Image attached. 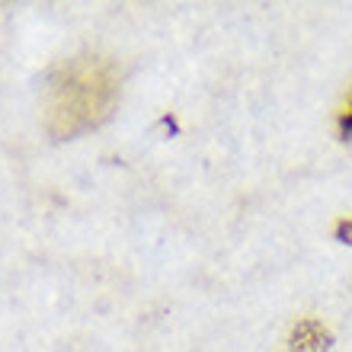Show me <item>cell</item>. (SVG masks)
Listing matches in <instances>:
<instances>
[{
	"instance_id": "6da1fadb",
	"label": "cell",
	"mask_w": 352,
	"mask_h": 352,
	"mask_svg": "<svg viewBox=\"0 0 352 352\" xmlns=\"http://www.w3.org/2000/svg\"><path fill=\"white\" fill-rule=\"evenodd\" d=\"M119 100V71L100 55H77L48 71L42 119L48 135L74 138L109 119Z\"/></svg>"
},
{
	"instance_id": "7a4b0ae2",
	"label": "cell",
	"mask_w": 352,
	"mask_h": 352,
	"mask_svg": "<svg viewBox=\"0 0 352 352\" xmlns=\"http://www.w3.org/2000/svg\"><path fill=\"white\" fill-rule=\"evenodd\" d=\"M330 343H333L330 330L320 320H314V317L298 320L292 327V333H288V352H327Z\"/></svg>"
},
{
	"instance_id": "3957f363",
	"label": "cell",
	"mask_w": 352,
	"mask_h": 352,
	"mask_svg": "<svg viewBox=\"0 0 352 352\" xmlns=\"http://www.w3.org/2000/svg\"><path fill=\"white\" fill-rule=\"evenodd\" d=\"M333 234H336V241H340V243H349V247H352V218H343V221H336Z\"/></svg>"
},
{
	"instance_id": "277c9868",
	"label": "cell",
	"mask_w": 352,
	"mask_h": 352,
	"mask_svg": "<svg viewBox=\"0 0 352 352\" xmlns=\"http://www.w3.org/2000/svg\"><path fill=\"white\" fill-rule=\"evenodd\" d=\"M340 135L352 138V96H349V102H346V109L340 112Z\"/></svg>"
}]
</instances>
